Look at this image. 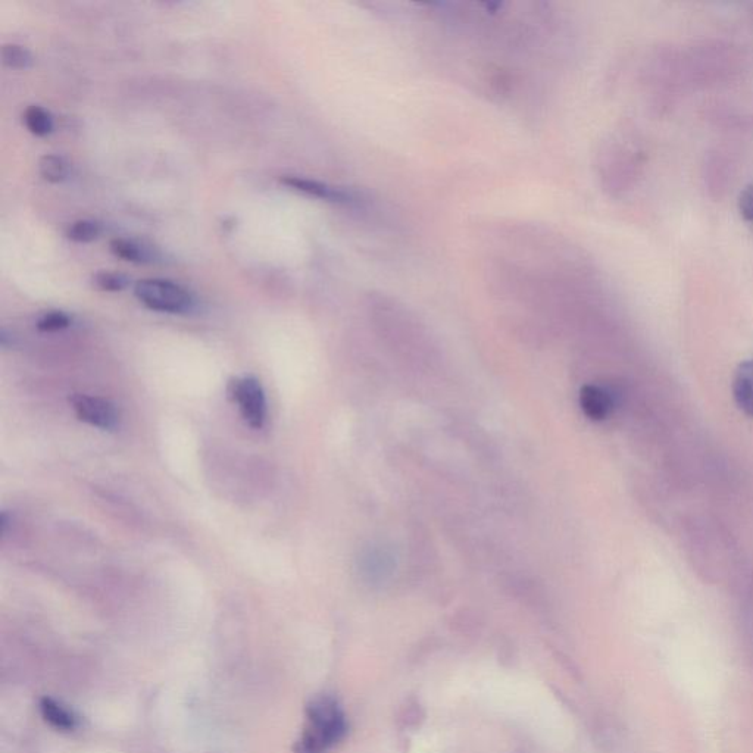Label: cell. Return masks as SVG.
Instances as JSON below:
<instances>
[{"label": "cell", "instance_id": "2", "mask_svg": "<svg viewBox=\"0 0 753 753\" xmlns=\"http://www.w3.org/2000/svg\"><path fill=\"white\" fill-rule=\"evenodd\" d=\"M595 164L605 193L611 198H623L645 177L649 164L648 146L636 128H618L602 140Z\"/></svg>", "mask_w": 753, "mask_h": 753}, {"label": "cell", "instance_id": "16", "mask_svg": "<svg viewBox=\"0 0 753 753\" xmlns=\"http://www.w3.org/2000/svg\"><path fill=\"white\" fill-rule=\"evenodd\" d=\"M712 121L718 127L726 128L728 131H751L753 128L752 115H740L736 112L717 111L714 109L711 114Z\"/></svg>", "mask_w": 753, "mask_h": 753}, {"label": "cell", "instance_id": "18", "mask_svg": "<svg viewBox=\"0 0 753 753\" xmlns=\"http://www.w3.org/2000/svg\"><path fill=\"white\" fill-rule=\"evenodd\" d=\"M93 284L103 292H123L130 284V278L121 273H112V271H101L93 276Z\"/></svg>", "mask_w": 753, "mask_h": 753}, {"label": "cell", "instance_id": "4", "mask_svg": "<svg viewBox=\"0 0 753 753\" xmlns=\"http://www.w3.org/2000/svg\"><path fill=\"white\" fill-rule=\"evenodd\" d=\"M134 295L146 308L165 314H189L195 308V296L171 280L145 278L137 281Z\"/></svg>", "mask_w": 753, "mask_h": 753}, {"label": "cell", "instance_id": "6", "mask_svg": "<svg viewBox=\"0 0 753 753\" xmlns=\"http://www.w3.org/2000/svg\"><path fill=\"white\" fill-rule=\"evenodd\" d=\"M230 395L248 426L261 430L267 421V399L261 383L253 377L237 378L230 384Z\"/></svg>", "mask_w": 753, "mask_h": 753}, {"label": "cell", "instance_id": "13", "mask_svg": "<svg viewBox=\"0 0 753 753\" xmlns=\"http://www.w3.org/2000/svg\"><path fill=\"white\" fill-rule=\"evenodd\" d=\"M23 120L27 130L34 136H48L55 127L51 112L39 105L28 106L24 111Z\"/></svg>", "mask_w": 753, "mask_h": 753}, {"label": "cell", "instance_id": "12", "mask_svg": "<svg viewBox=\"0 0 753 753\" xmlns=\"http://www.w3.org/2000/svg\"><path fill=\"white\" fill-rule=\"evenodd\" d=\"M109 249L114 253L117 258L123 259V261L133 262V264H148L152 262L155 256L145 246L140 243L134 242V240L128 239H114L109 243Z\"/></svg>", "mask_w": 753, "mask_h": 753}, {"label": "cell", "instance_id": "10", "mask_svg": "<svg viewBox=\"0 0 753 753\" xmlns=\"http://www.w3.org/2000/svg\"><path fill=\"white\" fill-rule=\"evenodd\" d=\"M733 396L740 411L753 418V359L737 368L733 378Z\"/></svg>", "mask_w": 753, "mask_h": 753}, {"label": "cell", "instance_id": "17", "mask_svg": "<svg viewBox=\"0 0 753 753\" xmlns=\"http://www.w3.org/2000/svg\"><path fill=\"white\" fill-rule=\"evenodd\" d=\"M103 228L98 221L78 220L67 228V237L76 243L95 242L101 237Z\"/></svg>", "mask_w": 753, "mask_h": 753}, {"label": "cell", "instance_id": "21", "mask_svg": "<svg viewBox=\"0 0 753 753\" xmlns=\"http://www.w3.org/2000/svg\"><path fill=\"white\" fill-rule=\"evenodd\" d=\"M748 14H749V17H751V20L753 21V3H751V5L748 6Z\"/></svg>", "mask_w": 753, "mask_h": 753}, {"label": "cell", "instance_id": "9", "mask_svg": "<svg viewBox=\"0 0 753 753\" xmlns=\"http://www.w3.org/2000/svg\"><path fill=\"white\" fill-rule=\"evenodd\" d=\"M581 408L590 420L603 421L614 409V399L608 390L599 386H586L581 390Z\"/></svg>", "mask_w": 753, "mask_h": 753}, {"label": "cell", "instance_id": "14", "mask_svg": "<svg viewBox=\"0 0 753 753\" xmlns=\"http://www.w3.org/2000/svg\"><path fill=\"white\" fill-rule=\"evenodd\" d=\"M39 173L43 180L49 183L59 184L68 180L71 173L67 159L58 155H45L39 161Z\"/></svg>", "mask_w": 753, "mask_h": 753}, {"label": "cell", "instance_id": "1", "mask_svg": "<svg viewBox=\"0 0 753 753\" xmlns=\"http://www.w3.org/2000/svg\"><path fill=\"white\" fill-rule=\"evenodd\" d=\"M749 56L742 46L724 39L674 45V73L681 95L730 86L745 76Z\"/></svg>", "mask_w": 753, "mask_h": 753}, {"label": "cell", "instance_id": "3", "mask_svg": "<svg viewBox=\"0 0 753 753\" xmlns=\"http://www.w3.org/2000/svg\"><path fill=\"white\" fill-rule=\"evenodd\" d=\"M306 726L293 746L295 753H327L348 733L345 712L336 698L317 695L306 703Z\"/></svg>", "mask_w": 753, "mask_h": 753}, {"label": "cell", "instance_id": "19", "mask_svg": "<svg viewBox=\"0 0 753 753\" xmlns=\"http://www.w3.org/2000/svg\"><path fill=\"white\" fill-rule=\"evenodd\" d=\"M70 324V315L61 311H51L46 312L45 315H42V317L39 318V321H37V328H39L40 331H49V333H52V331L65 330V328L70 327Z\"/></svg>", "mask_w": 753, "mask_h": 753}, {"label": "cell", "instance_id": "7", "mask_svg": "<svg viewBox=\"0 0 753 753\" xmlns=\"http://www.w3.org/2000/svg\"><path fill=\"white\" fill-rule=\"evenodd\" d=\"M71 405L78 420L101 430H114L120 421L117 408L111 402L98 396L74 395L71 398Z\"/></svg>", "mask_w": 753, "mask_h": 753}, {"label": "cell", "instance_id": "11", "mask_svg": "<svg viewBox=\"0 0 753 753\" xmlns=\"http://www.w3.org/2000/svg\"><path fill=\"white\" fill-rule=\"evenodd\" d=\"M39 711L43 720L55 730L62 733H71L78 727V718L70 709L65 708L61 702L55 701L49 696H43L39 701Z\"/></svg>", "mask_w": 753, "mask_h": 753}, {"label": "cell", "instance_id": "15", "mask_svg": "<svg viewBox=\"0 0 753 753\" xmlns=\"http://www.w3.org/2000/svg\"><path fill=\"white\" fill-rule=\"evenodd\" d=\"M2 61L6 67L14 70H28L33 67L34 58L27 48L15 43H9L2 48Z\"/></svg>", "mask_w": 753, "mask_h": 753}, {"label": "cell", "instance_id": "20", "mask_svg": "<svg viewBox=\"0 0 753 753\" xmlns=\"http://www.w3.org/2000/svg\"><path fill=\"white\" fill-rule=\"evenodd\" d=\"M737 209H739L743 221L753 226V184H748L740 192L739 199H737Z\"/></svg>", "mask_w": 753, "mask_h": 753}, {"label": "cell", "instance_id": "5", "mask_svg": "<svg viewBox=\"0 0 753 753\" xmlns=\"http://www.w3.org/2000/svg\"><path fill=\"white\" fill-rule=\"evenodd\" d=\"M739 153L727 145L714 146L703 156L702 183L711 201L721 202L739 173Z\"/></svg>", "mask_w": 753, "mask_h": 753}, {"label": "cell", "instance_id": "8", "mask_svg": "<svg viewBox=\"0 0 753 753\" xmlns=\"http://www.w3.org/2000/svg\"><path fill=\"white\" fill-rule=\"evenodd\" d=\"M281 183L284 186L290 187V189L298 190V192L305 193V195L312 196V198L324 199V201L339 203L356 201L352 193L346 192L343 189H337V187L328 186V184L321 183V181L311 180V178L286 176L281 178Z\"/></svg>", "mask_w": 753, "mask_h": 753}]
</instances>
